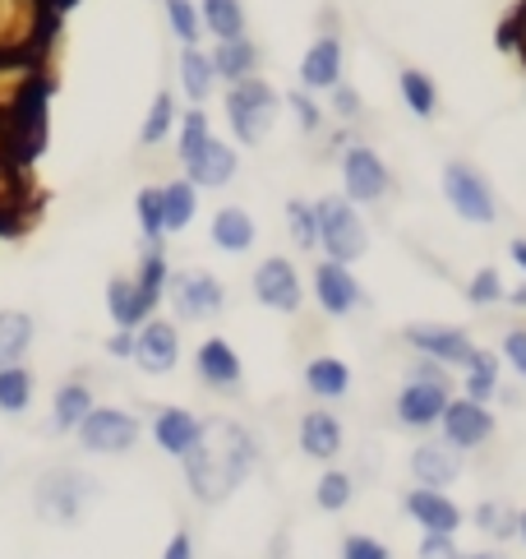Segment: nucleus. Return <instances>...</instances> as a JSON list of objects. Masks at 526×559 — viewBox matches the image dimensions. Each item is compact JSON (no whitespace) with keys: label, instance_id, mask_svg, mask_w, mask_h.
<instances>
[{"label":"nucleus","instance_id":"1","mask_svg":"<svg viewBox=\"0 0 526 559\" xmlns=\"http://www.w3.org/2000/svg\"><path fill=\"white\" fill-rule=\"evenodd\" d=\"M254 457H259V444L246 426H236V421L208 426L204 421V439L180 457V467H186V481H190L194 499L222 504V499L254 472Z\"/></svg>","mask_w":526,"mask_h":559},{"label":"nucleus","instance_id":"2","mask_svg":"<svg viewBox=\"0 0 526 559\" xmlns=\"http://www.w3.org/2000/svg\"><path fill=\"white\" fill-rule=\"evenodd\" d=\"M314 227H319V250L323 259H337V264H356L360 254L370 250V227L360 209L347 194H323L314 199Z\"/></svg>","mask_w":526,"mask_h":559},{"label":"nucleus","instance_id":"3","mask_svg":"<svg viewBox=\"0 0 526 559\" xmlns=\"http://www.w3.org/2000/svg\"><path fill=\"white\" fill-rule=\"evenodd\" d=\"M277 107H282V97L273 84H263L259 74L250 79H240V84H227V97H222V111H227V126L231 134L240 139L246 148L263 144L277 121Z\"/></svg>","mask_w":526,"mask_h":559},{"label":"nucleus","instance_id":"4","mask_svg":"<svg viewBox=\"0 0 526 559\" xmlns=\"http://www.w3.org/2000/svg\"><path fill=\"white\" fill-rule=\"evenodd\" d=\"M439 190H443V199H449V209L462 217V223H471V227H490V223H499V199H494V186L485 181V176H480L471 163H462V157H453V163L443 167Z\"/></svg>","mask_w":526,"mask_h":559},{"label":"nucleus","instance_id":"5","mask_svg":"<svg viewBox=\"0 0 526 559\" xmlns=\"http://www.w3.org/2000/svg\"><path fill=\"white\" fill-rule=\"evenodd\" d=\"M167 296H171L176 324H204V319H217L222 310H227V287H222V277H213L208 269L171 273Z\"/></svg>","mask_w":526,"mask_h":559},{"label":"nucleus","instance_id":"6","mask_svg":"<svg viewBox=\"0 0 526 559\" xmlns=\"http://www.w3.org/2000/svg\"><path fill=\"white\" fill-rule=\"evenodd\" d=\"M139 435H144V426H139V416H130L125 407H97L84 416V421L74 426V439L84 453H103V457H120L130 453L139 444Z\"/></svg>","mask_w":526,"mask_h":559},{"label":"nucleus","instance_id":"7","mask_svg":"<svg viewBox=\"0 0 526 559\" xmlns=\"http://www.w3.org/2000/svg\"><path fill=\"white\" fill-rule=\"evenodd\" d=\"M337 167H342V194H347L356 209L360 204H379V199L388 194V186H393L388 163H383L370 144H347Z\"/></svg>","mask_w":526,"mask_h":559},{"label":"nucleus","instance_id":"8","mask_svg":"<svg viewBox=\"0 0 526 559\" xmlns=\"http://www.w3.org/2000/svg\"><path fill=\"white\" fill-rule=\"evenodd\" d=\"M250 287H254V301L263 310H273V314H300V306H306L300 269L291 264V259H282V254L263 259V264L254 269V277H250Z\"/></svg>","mask_w":526,"mask_h":559},{"label":"nucleus","instance_id":"9","mask_svg":"<svg viewBox=\"0 0 526 559\" xmlns=\"http://www.w3.org/2000/svg\"><path fill=\"white\" fill-rule=\"evenodd\" d=\"M366 287L351 273V264H337V259H319L314 264V306L328 319H351L366 310Z\"/></svg>","mask_w":526,"mask_h":559},{"label":"nucleus","instance_id":"10","mask_svg":"<svg viewBox=\"0 0 526 559\" xmlns=\"http://www.w3.org/2000/svg\"><path fill=\"white\" fill-rule=\"evenodd\" d=\"M494 430H499V416L490 412V403H471V397H449V407L439 416V439H449L457 453L490 444Z\"/></svg>","mask_w":526,"mask_h":559},{"label":"nucleus","instance_id":"11","mask_svg":"<svg viewBox=\"0 0 526 559\" xmlns=\"http://www.w3.org/2000/svg\"><path fill=\"white\" fill-rule=\"evenodd\" d=\"M93 481L84 472H74V467H56L47 472L43 481H37V513L51 518V523H74L79 513H84V504L93 499Z\"/></svg>","mask_w":526,"mask_h":559},{"label":"nucleus","instance_id":"12","mask_svg":"<svg viewBox=\"0 0 526 559\" xmlns=\"http://www.w3.org/2000/svg\"><path fill=\"white\" fill-rule=\"evenodd\" d=\"M402 343H407L416 356H425V361H434L443 370H462L467 366V356L476 352L471 333L457 329V324H407L402 329Z\"/></svg>","mask_w":526,"mask_h":559},{"label":"nucleus","instance_id":"13","mask_svg":"<svg viewBox=\"0 0 526 559\" xmlns=\"http://www.w3.org/2000/svg\"><path fill=\"white\" fill-rule=\"evenodd\" d=\"M449 384H430V379H407V384L397 389V403H393V416L402 430L411 435H430L439 430V416L449 407Z\"/></svg>","mask_w":526,"mask_h":559},{"label":"nucleus","instance_id":"14","mask_svg":"<svg viewBox=\"0 0 526 559\" xmlns=\"http://www.w3.org/2000/svg\"><path fill=\"white\" fill-rule=\"evenodd\" d=\"M134 366L148 374H171L180 366V324L176 319H144L134 329Z\"/></svg>","mask_w":526,"mask_h":559},{"label":"nucleus","instance_id":"15","mask_svg":"<svg viewBox=\"0 0 526 559\" xmlns=\"http://www.w3.org/2000/svg\"><path fill=\"white\" fill-rule=\"evenodd\" d=\"M194 374L208 393H222V397L246 389V370H240V356H236V347L227 343V337H204V343H199Z\"/></svg>","mask_w":526,"mask_h":559},{"label":"nucleus","instance_id":"16","mask_svg":"<svg viewBox=\"0 0 526 559\" xmlns=\"http://www.w3.org/2000/svg\"><path fill=\"white\" fill-rule=\"evenodd\" d=\"M407 467H411V481L416 486L443 490V486H453L457 476H462V453L449 444V439H430V435H425L420 444L411 449Z\"/></svg>","mask_w":526,"mask_h":559},{"label":"nucleus","instance_id":"17","mask_svg":"<svg viewBox=\"0 0 526 559\" xmlns=\"http://www.w3.org/2000/svg\"><path fill=\"white\" fill-rule=\"evenodd\" d=\"M402 513H407L420 532L457 536V527H462V509L443 490H430V486H411L407 495H402Z\"/></svg>","mask_w":526,"mask_h":559},{"label":"nucleus","instance_id":"18","mask_svg":"<svg viewBox=\"0 0 526 559\" xmlns=\"http://www.w3.org/2000/svg\"><path fill=\"white\" fill-rule=\"evenodd\" d=\"M236 167H240L236 148L227 144V139L213 134L204 148L186 157V181H190L194 190H222V186L236 181Z\"/></svg>","mask_w":526,"mask_h":559},{"label":"nucleus","instance_id":"19","mask_svg":"<svg viewBox=\"0 0 526 559\" xmlns=\"http://www.w3.org/2000/svg\"><path fill=\"white\" fill-rule=\"evenodd\" d=\"M148 430H153V444L167 457H176V463L204 439V421H199L190 407H157Z\"/></svg>","mask_w":526,"mask_h":559},{"label":"nucleus","instance_id":"20","mask_svg":"<svg viewBox=\"0 0 526 559\" xmlns=\"http://www.w3.org/2000/svg\"><path fill=\"white\" fill-rule=\"evenodd\" d=\"M296 444L306 457H314V463H333L342 453V444H347V435H342V421L328 407H310L296 426Z\"/></svg>","mask_w":526,"mask_h":559},{"label":"nucleus","instance_id":"21","mask_svg":"<svg viewBox=\"0 0 526 559\" xmlns=\"http://www.w3.org/2000/svg\"><path fill=\"white\" fill-rule=\"evenodd\" d=\"M342 84V43L337 37H314L300 56V88L306 93H328Z\"/></svg>","mask_w":526,"mask_h":559},{"label":"nucleus","instance_id":"22","mask_svg":"<svg viewBox=\"0 0 526 559\" xmlns=\"http://www.w3.org/2000/svg\"><path fill=\"white\" fill-rule=\"evenodd\" d=\"M208 241H213L222 254H250L254 241H259V227H254V217L240 209V204H227V209H217V213H213Z\"/></svg>","mask_w":526,"mask_h":559},{"label":"nucleus","instance_id":"23","mask_svg":"<svg viewBox=\"0 0 526 559\" xmlns=\"http://www.w3.org/2000/svg\"><path fill=\"white\" fill-rule=\"evenodd\" d=\"M107 314L116 329H139L144 319L157 314V306L134 287V277H111L107 283Z\"/></svg>","mask_w":526,"mask_h":559},{"label":"nucleus","instance_id":"24","mask_svg":"<svg viewBox=\"0 0 526 559\" xmlns=\"http://www.w3.org/2000/svg\"><path fill=\"white\" fill-rule=\"evenodd\" d=\"M503 393V379H499V356L476 347L467 356V366H462V397H471V403H494Z\"/></svg>","mask_w":526,"mask_h":559},{"label":"nucleus","instance_id":"25","mask_svg":"<svg viewBox=\"0 0 526 559\" xmlns=\"http://www.w3.org/2000/svg\"><path fill=\"white\" fill-rule=\"evenodd\" d=\"M208 56H213L217 84H240V79L259 74V47L250 37H227V43H217Z\"/></svg>","mask_w":526,"mask_h":559},{"label":"nucleus","instance_id":"26","mask_svg":"<svg viewBox=\"0 0 526 559\" xmlns=\"http://www.w3.org/2000/svg\"><path fill=\"white\" fill-rule=\"evenodd\" d=\"M306 389L323 403H337L351 393V366L342 356H314V361H306Z\"/></svg>","mask_w":526,"mask_h":559},{"label":"nucleus","instance_id":"27","mask_svg":"<svg viewBox=\"0 0 526 559\" xmlns=\"http://www.w3.org/2000/svg\"><path fill=\"white\" fill-rule=\"evenodd\" d=\"M88 412H93V389L84 384V379H65V384L56 389V397H51V430L56 435H74V426L84 421Z\"/></svg>","mask_w":526,"mask_h":559},{"label":"nucleus","instance_id":"28","mask_svg":"<svg viewBox=\"0 0 526 559\" xmlns=\"http://www.w3.org/2000/svg\"><path fill=\"white\" fill-rule=\"evenodd\" d=\"M180 88H186L190 107H208V97L217 93V70L208 51H199V47L180 51Z\"/></svg>","mask_w":526,"mask_h":559},{"label":"nucleus","instance_id":"29","mask_svg":"<svg viewBox=\"0 0 526 559\" xmlns=\"http://www.w3.org/2000/svg\"><path fill=\"white\" fill-rule=\"evenodd\" d=\"M33 333L37 324L28 310H0V366H24Z\"/></svg>","mask_w":526,"mask_h":559},{"label":"nucleus","instance_id":"30","mask_svg":"<svg viewBox=\"0 0 526 559\" xmlns=\"http://www.w3.org/2000/svg\"><path fill=\"white\" fill-rule=\"evenodd\" d=\"M194 213H199V190L186 181V176L162 186V231H167V236L186 231L194 223Z\"/></svg>","mask_w":526,"mask_h":559},{"label":"nucleus","instance_id":"31","mask_svg":"<svg viewBox=\"0 0 526 559\" xmlns=\"http://www.w3.org/2000/svg\"><path fill=\"white\" fill-rule=\"evenodd\" d=\"M199 24H204L217 43L246 37V5H240V0H199Z\"/></svg>","mask_w":526,"mask_h":559},{"label":"nucleus","instance_id":"32","mask_svg":"<svg viewBox=\"0 0 526 559\" xmlns=\"http://www.w3.org/2000/svg\"><path fill=\"white\" fill-rule=\"evenodd\" d=\"M517 518H522V509H513L509 499H480L476 513H471V523H476V532L490 536V542H513V536H517Z\"/></svg>","mask_w":526,"mask_h":559},{"label":"nucleus","instance_id":"33","mask_svg":"<svg viewBox=\"0 0 526 559\" xmlns=\"http://www.w3.org/2000/svg\"><path fill=\"white\" fill-rule=\"evenodd\" d=\"M402 103H407L411 116H420V121H434L439 111V84L425 70H402Z\"/></svg>","mask_w":526,"mask_h":559},{"label":"nucleus","instance_id":"34","mask_svg":"<svg viewBox=\"0 0 526 559\" xmlns=\"http://www.w3.org/2000/svg\"><path fill=\"white\" fill-rule=\"evenodd\" d=\"M167 277H171V264H167V250L162 246H148L144 241V259H139V273H134V287L148 296L153 306H162L167 296Z\"/></svg>","mask_w":526,"mask_h":559},{"label":"nucleus","instance_id":"35","mask_svg":"<svg viewBox=\"0 0 526 559\" xmlns=\"http://www.w3.org/2000/svg\"><path fill=\"white\" fill-rule=\"evenodd\" d=\"M351 499H356V476L351 472H342V467H328L314 481V504L323 513H342V509H351Z\"/></svg>","mask_w":526,"mask_h":559},{"label":"nucleus","instance_id":"36","mask_svg":"<svg viewBox=\"0 0 526 559\" xmlns=\"http://www.w3.org/2000/svg\"><path fill=\"white\" fill-rule=\"evenodd\" d=\"M33 407V374L28 366H0V412L24 416Z\"/></svg>","mask_w":526,"mask_h":559},{"label":"nucleus","instance_id":"37","mask_svg":"<svg viewBox=\"0 0 526 559\" xmlns=\"http://www.w3.org/2000/svg\"><path fill=\"white\" fill-rule=\"evenodd\" d=\"M176 121H180V116H176V97L171 93H157L148 116H144V130H139V144H144V148L167 144V134L176 130Z\"/></svg>","mask_w":526,"mask_h":559},{"label":"nucleus","instance_id":"38","mask_svg":"<svg viewBox=\"0 0 526 559\" xmlns=\"http://www.w3.org/2000/svg\"><path fill=\"white\" fill-rule=\"evenodd\" d=\"M176 148H180V163H186L190 153H199L213 139V121H208V107H190L186 116L176 121Z\"/></svg>","mask_w":526,"mask_h":559},{"label":"nucleus","instance_id":"39","mask_svg":"<svg viewBox=\"0 0 526 559\" xmlns=\"http://www.w3.org/2000/svg\"><path fill=\"white\" fill-rule=\"evenodd\" d=\"M287 236H291L296 250H306V254L319 250V227H314V204L310 199H291L287 204Z\"/></svg>","mask_w":526,"mask_h":559},{"label":"nucleus","instance_id":"40","mask_svg":"<svg viewBox=\"0 0 526 559\" xmlns=\"http://www.w3.org/2000/svg\"><path fill=\"white\" fill-rule=\"evenodd\" d=\"M134 217H139V231H144V241H148V246H162V241H167V231H162V186L139 190V199H134Z\"/></svg>","mask_w":526,"mask_h":559},{"label":"nucleus","instance_id":"41","mask_svg":"<svg viewBox=\"0 0 526 559\" xmlns=\"http://www.w3.org/2000/svg\"><path fill=\"white\" fill-rule=\"evenodd\" d=\"M162 10H167V24H171V33L180 37V43L199 47V33H204V24H199V5H194V0H162Z\"/></svg>","mask_w":526,"mask_h":559},{"label":"nucleus","instance_id":"42","mask_svg":"<svg viewBox=\"0 0 526 559\" xmlns=\"http://www.w3.org/2000/svg\"><path fill=\"white\" fill-rule=\"evenodd\" d=\"M503 296H509V287H503L499 269H476V277L467 283V301L471 306H499Z\"/></svg>","mask_w":526,"mask_h":559},{"label":"nucleus","instance_id":"43","mask_svg":"<svg viewBox=\"0 0 526 559\" xmlns=\"http://www.w3.org/2000/svg\"><path fill=\"white\" fill-rule=\"evenodd\" d=\"M342 559H393V550L379 542V536H366V532H347L337 546Z\"/></svg>","mask_w":526,"mask_h":559},{"label":"nucleus","instance_id":"44","mask_svg":"<svg viewBox=\"0 0 526 559\" xmlns=\"http://www.w3.org/2000/svg\"><path fill=\"white\" fill-rule=\"evenodd\" d=\"M282 103H287V107L296 111V126H300V130H306V134H319V130H323V111L314 107V97H310L306 88H296V93H287V97H282Z\"/></svg>","mask_w":526,"mask_h":559},{"label":"nucleus","instance_id":"45","mask_svg":"<svg viewBox=\"0 0 526 559\" xmlns=\"http://www.w3.org/2000/svg\"><path fill=\"white\" fill-rule=\"evenodd\" d=\"M416 555L420 559H462L453 536H439V532H420V550Z\"/></svg>","mask_w":526,"mask_h":559},{"label":"nucleus","instance_id":"46","mask_svg":"<svg viewBox=\"0 0 526 559\" xmlns=\"http://www.w3.org/2000/svg\"><path fill=\"white\" fill-rule=\"evenodd\" d=\"M499 352H503V361H509V366L526 379V329H509V333H503Z\"/></svg>","mask_w":526,"mask_h":559},{"label":"nucleus","instance_id":"47","mask_svg":"<svg viewBox=\"0 0 526 559\" xmlns=\"http://www.w3.org/2000/svg\"><path fill=\"white\" fill-rule=\"evenodd\" d=\"M328 93H333V111H337V116H347V121H356V116H360V93L347 88V84H333Z\"/></svg>","mask_w":526,"mask_h":559},{"label":"nucleus","instance_id":"48","mask_svg":"<svg viewBox=\"0 0 526 559\" xmlns=\"http://www.w3.org/2000/svg\"><path fill=\"white\" fill-rule=\"evenodd\" d=\"M107 356H116V361H134V329H116L107 337Z\"/></svg>","mask_w":526,"mask_h":559},{"label":"nucleus","instance_id":"49","mask_svg":"<svg viewBox=\"0 0 526 559\" xmlns=\"http://www.w3.org/2000/svg\"><path fill=\"white\" fill-rule=\"evenodd\" d=\"M407 379H430V384H449V370L434 366V361H425V356H416V366L407 370Z\"/></svg>","mask_w":526,"mask_h":559},{"label":"nucleus","instance_id":"50","mask_svg":"<svg viewBox=\"0 0 526 559\" xmlns=\"http://www.w3.org/2000/svg\"><path fill=\"white\" fill-rule=\"evenodd\" d=\"M162 559H194V542H190V532H176L167 550H162Z\"/></svg>","mask_w":526,"mask_h":559},{"label":"nucleus","instance_id":"51","mask_svg":"<svg viewBox=\"0 0 526 559\" xmlns=\"http://www.w3.org/2000/svg\"><path fill=\"white\" fill-rule=\"evenodd\" d=\"M509 254H513V264H517V269L526 273V236H517V241H513V250H509Z\"/></svg>","mask_w":526,"mask_h":559},{"label":"nucleus","instance_id":"52","mask_svg":"<svg viewBox=\"0 0 526 559\" xmlns=\"http://www.w3.org/2000/svg\"><path fill=\"white\" fill-rule=\"evenodd\" d=\"M513 33L522 37V47H526V0H522V10H517V19H513Z\"/></svg>","mask_w":526,"mask_h":559},{"label":"nucleus","instance_id":"53","mask_svg":"<svg viewBox=\"0 0 526 559\" xmlns=\"http://www.w3.org/2000/svg\"><path fill=\"white\" fill-rule=\"evenodd\" d=\"M462 559H509V555H503V550H494V546H490V550H476V555H462Z\"/></svg>","mask_w":526,"mask_h":559},{"label":"nucleus","instance_id":"54","mask_svg":"<svg viewBox=\"0 0 526 559\" xmlns=\"http://www.w3.org/2000/svg\"><path fill=\"white\" fill-rule=\"evenodd\" d=\"M503 301H513L517 310H526V287H517V292H509V296H503Z\"/></svg>","mask_w":526,"mask_h":559},{"label":"nucleus","instance_id":"55","mask_svg":"<svg viewBox=\"0 0 526 559\" xmlns=\"http://www.w3.org/2000/svg\"><path fill=\"white\" fill-rule=\"evenodd\" d=\"M517 536H522V542H526V513L517 518Z\"/></svg>","mask_w":526,"mask_h":559}]
</instances>
